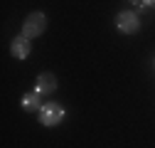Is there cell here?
Returning a JSON list of instances; mask_svg holds the SVG:
<instances>
[{
	"instance_id": "obj_4",
	"label": "cell",
	"mask_w": 155,
	"mask_h": 148,
	"mask_svg": "<svg viewBox=\"0 0 155 148\" xmlns=\"http://www.w3.org/2000/svg\"><path fill=\"white\" fill-rule=\"evenodd\" d=\"M35 89L40 91V94L45 96V94H52V91L57 89V77L52 72H42L40 77H37V82H35Z\"/></svg>"
},
{
	"instance_id": "obj_1",
	"label": "cell",
	"mask_w": 155,
	"mask_h": 148,
	"mask_svg": "<svg viewBox=\"0 0 155 148\" xmlns=\"http://www.w3.org/2000/svg\"><path fill=\"white\" fill-rule=\"evenodd\" d=\"M45 30H47V17L42 12H32V15H27V20L22 25V37L35 40V37H40Z\"/></svg>"
},
{
	"instance_id": "obj_3",
	"label": "cell",
	"mask_w": 155,
	"mask_h": 148,
	"mask_svg": "<svg viewBox=\"0 0 155 148\" xmlns=\"http://www.w3.org/2000/svg\"><path fill=\"white\" fill-rule=\"evenodd\" d=\"M116 25H118V30L123 32V35H133V32H138V15L135 12H130V10H123V12H118V17H116Z\"/></svg>"
},
{
	"instance_id": "obj_5",
	"label": "cell",
	"mask_w": 155,
	"mask_h": 148,
	"mask_svg": "<svg viewBox=\"0 0 155 148\" xmlns=\"http://www.w3.org/2000/svg\"><path fill=\"white\" fill-rule=\"evenodd\" d=\"M30 49H32V45H30V40L27 37H15L12 40V47H10V52H12V57L15 59H25V57H30Z\"/></svg>"
},
{
	"instance_id": "obj_2",
	"label": "cell",
	"mask_w": 155,
	"mask_h": 148,
	"mask_svg": "<svg viewBox=\"0 0 155 148\" xmlns=\"http://www.w3.org/2000/svg\"><path fill=\"white\" fill-rule=\"evenodd\" d=\"M40 123L42 126H57L62 119H64V106L57 104V101H47L42 109H40Z\"/></svg>"
},
{
	"instance_id": "obj_6",
	"label": "cell",
	"mask_w": 155,
	"mask_h": 148,
	"mask_svg": "<svg viewBox=\"0 0 155 148\" xmlns=\"http://www.w3.org/2000/svg\"><path fill=\"white\" fill-rule=\"evenodd\" d=\"M42 106H45V104H42V94H40L37 89L22 96V109L30 111V114H32V111H37V114H40V109H42Z\"/></svg>"
}]
</instances>
